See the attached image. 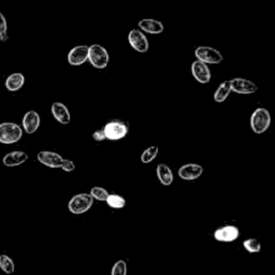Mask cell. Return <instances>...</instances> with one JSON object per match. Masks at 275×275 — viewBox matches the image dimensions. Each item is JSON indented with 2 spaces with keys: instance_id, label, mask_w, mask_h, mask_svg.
I'll list each match as a JSON object with an SVG mask.
<instances>
[{
  "instance_id": "1",
  "label": "cell",
  "mask_w": 275,
  "mask_h": 275,
  "mask_svg": "<svg viewBox=\"0 0 275 275\" xmlns=\"http://www.w3.org/2000/svg\"><path fill=\"white\" fill-rule=\"evenodd\" d=\"M23 137V130L20 125L15 123L0 124V143L13 144L19 142Z\"/></svg>"
},
{
  "instance_id": "2",
  "label": "cell",
  "mask_w": 275,
  "mask_h": 275,
  "mask_svg": "<svg viewBox=\"0 0 275 275\" xmlns=\"http://www.w3.org/2000/svg\"><path fill=\"white\" fill-rule=\"evenodd\" d=\"M271 125V115L270 112L264 107H258L251 116V127L257 135L268 130Z\"/></svg>"
},
{
  "instance_id": "3",
  "label": "cell",
  "mask_w": 275,
  "mask_h": 275,
  "mask_svg": "<svg viewBox=\"0 0 275 275\" xmlns=\"http://www.w3.org/2000/svg\"><path fill=\"white\" fill-rule=\"evenodd\" d=\"M96 69H104L109 64L110 56L106 48L100 44H91L88 46V60Z\"/></svg>"
},
{
  "instance_id": "4",
  "label": "cell",
  "mask_w": 275,
  "mask_h": 275,
  "mask_svg": "<svg viewBox=\"0 0 275 275\" xmlns=\"http://www.w3.org/2000/svg\"><path fill=\"white\" fill-rule=\"evenodd\" d=\"M102 130L104 132L105 139L111 140V141H118L127 136L129 128L126 123L114 120L106 123Z\"/></svg>"
},
{
  "instance_id": "5",
  "label": "cell",
  "mask_w": 275,
  "mask_h": 275,
  "mask_svg": "<svg viewBox=\"0 0 275 275\" xmlns=\"http://www.w3.org/2000/svg\"><path fill=\"white\" fill-rule=\"evenodd\" d=\"M94 203V198L89 194H79L70 199L68 203V209L72 214L86 213Z\"/></svg>"
},
{
  "instance_id": "6",
  "label": "cell",
  "mask_w": 275,
  "mask_h": 275,
  "mask_svg": "<svg viewBox=\"0 0 275 275\" xmlns=\"http://www.w3.org/2000/svg\"><path fill=\"white\" fill-rule=\"evenodd\" d=\"M195 56L197 57V60L202 62L206 65L212 64V65H217L221 64L224 60V57L222 53L214 47L211 46H198L195 51Z\"/></svg>"
},
{
  "instance_id": "7",
  "label": "cell",
  "mask_w": 275,
  "mask_h": 275,
  "mask_svg": "<svg viewBox=\"0 0 275 275\" xmlns=\"http://www.w3.org/2000/svg\"><path fill=\"white\" fill-rule=\"evenodd\" d=\"M128 41L129 44L133 49H136L139 53H146L148 51V40L144 33L139 29H131L128 33Z\"/></svg>"
},
{
  "instance_id": "8",
  "label": "cell",
  "mask_w": 275,
  "mask_h": 275,
  "mask_svg": "<svg viewBox=\"0 0 275 275\" xmlns=\"http://www.w3.org/2000/svg\"><path fill=\"white\" fill-rule=\"evenodd\" d=\"M230 85L232 91L241 95H251L258 90V86L254 82L243 78H236L230 80Z\"/></svg>"
},
{
  "instance_id": "9",
  "label": "cell",
  "mask_w": 275,
  "mask_h": 275,
  "mask_svg": "<svg viewBox=\"0 0 275 275\" xmlns=\"http://www.w3.org/2000/svg\"><path fill=\"white\" fill-rule=\"evenodd\" d=\"M240 236V230L238 227L228 225L218 229H216L214 232V239L218 242H233Z\"/></svg>"
},
{
  "instance_id": "10",
  "label": "cell",
  "mask_w": 275,
  "mask_h": 275,
  "mask_svg": "<svg viewBox=\"0 0 275 275\" xmlns=\"http://www.w3.org/2000/svg\"><path fill=\"white\" fill-rule=\"evenodd\" d=\"M191 73H193L195 80L201 84H206L211 81L210 68L206 64L200 61H195L191 65Z\"/></svg>"
},
{
  "instance_id": "11",
  "label": "cell",
  "mask_w": 275,
  "mask_h": 275,
  "mask_svg": "<svg viewBox=\"0 0 275 275\" xmlns=\"http://www.w3.org/2000/svg\"><path fill=\"white\" fill-rule=\"evenodd\" d=\"M179 177L185 181H194L202 176L203 168L198 163H187L179 169Z\"/></svg>"
},
{
  "instance_id": "12",
  "label": "cell",
  "mask_w": 275,
  "mask_h": 275,
  "mask_svg": "<svg viewBox=\"0 0 275 275\" xmlns=\"http://www.w3.org/2000/svg\"><path fill=\"white\" fill-rule=\"evenodd\" d=\"M38 160L42 164L48 167V168L57 169L61 168L64 158L55 152H48V151H42L38 153Z\"/></svg>"
},
{
  "instance_id": "13",
  "label": "cell",
  "mask_w": 275,
  "mask_h": 275,
  "mask_svg": "<svg viewBox=\"0 0 275 275\" xmlns=\"http://www.w3.org/2000/svg\"><path fill=\"white\" fill-rule=\"evenodd\" d=\"M88 60V45L74 46L68 54V63L71 66H81Z\"/></svg>"
},
{
  "instance_id": "14",
  "label": "cell",
  "mask_w": 275,
  "mask_h": 275,
  "mask_svg": "<svg viewBox=\"0 0 275 275\" xmlns=\"http://www.w3.org/2000/svg\"><path fill=\"white\" fill-rule=\"evenodd\" d=\"M40 115L33 110L28 111L23 118V128L28 135L35 133L40 126Z\"/></svg>"
},
{
  "instance_id": "15",
  "label": "cell",
  "mask_w": 275,
  "mask_h": 275,
  "mask_svg": "<svg viewBox=\"0 0 275 275\" xmlns=\"http://www.w3.org/2000/svg\"><path fill=\"white\" fill-rule=\"evenodd\" d=\"M52 114L55 120L63 125H68L71 121L70 112L63 102H54L51 107Z\"/></svg>"
},
{
  "instance_id": "16",
  "label": "cell",
  "mask_w": 275,
  "mask_h": 275,
  "mask_svg": "<svg viewBox=\"0 0 275 275\" xmlns=\"http://www.w3.org/2000/svg\"><path fill=\"white\" fill-rule=\"evenodd\" d=\"M138 26L140 29H142L146 33H151V35H159L163 32L164 27L163 24L160 21L153 20V19H143L138 23Z\"/></svg>"
},
{
  "instance_id": "17",
  "label": "cell",
  "mask_w": 275,
  "mask_h": 275,
  "mask_svg": "<svg viewBox=\"0 0 275 275\" xmlns=\"http://www.w3.org/2000/svg\"><path fill=\"white\" fill-rule=\"evenodd\" d=\"M27 159H28V155L26 153L22 151H16V152H12L5 155L3 163L6 167H8V168H13V167L24 163Z\"/></svg>"
},
{
  "instance_id": "18",
  "label": "cell",
  "mask_w": 275,
  "mask_h": 275,
  "mask_svg": "<svg viewBox=\"0 0 275 275\" xmlns=\"http://www.w3.org/2000/svg\"><path fill=\"white\" fill-rule=\"evenodd\" d=\"M157 177L163 186H170L173 182V172L169 166L159 163L157 166Z\"/></svg>"
},
{
  "instance_id": "19",
  "label": "cell",
  "mask_w": 275,
  "mask_h": 275,
  "mask_svg": "<svg viewBox=\"0 0 275 275\" xmlns=\"http://www.w3.org/2000/svg\"><path fill=\"white\" fill-rule=\"evenodd\" d=\"M24 83H25L24 74L16 72V73L10 74V76L7 78L6 87L10 91H18L24 86Z\"/></svg>"
},
{
  "instance_id": "20",
  "label": "cell",
  "mask_w": 275,
  "mask_h": 275,
  "mask_svg": "<svg viewBox=\"0 0 275 275\" xmlns=\"http://www.w3.org/2000/svg\"><path fill=\"white\" fill-rule=\"evenodd\" d=\"M231 85H230V81H225L222 84L218 86V88L216 89L214 93V100L216 102H224L226 100L230 93H231Z\"/></svg>"
},
{
  "instance_id": "21",
  "label": "cell",
  "mask_w": 275,
  "mask_h": 275,
  "mask_svg": "<svg viewBox=\"0 0 275 275\" xmlns=\"http://www.w3.org/2000/svg\"><path fill=\"white\" fill-rule=\"evenodd\" d=\"M105 202L110 207H112V209H116V210L123 209V207L126 205V200H125L122 196L116 195V194H109V196H107L105 200Z\"/></svg>"
},
{
  "instance_id": "22",
  "label": "cell",
  "mask_w": 275,
  "mask_h": 275,
  "mask_svg": "<svg viewBox=\"0 0 275 275\" xmlns=\"http://www.w3.org/2000/svg\"><path fill=\"white\" fill-rule=\"evenodd\" d=\"M158 152H159V148H158V146H156V145L147 147L145 151L142 153V155H141V161H142L143 163L152 162L157 157Z\"/></svg>"
},
{
  "instance_id": "23",
  "label": "cell",
  "mask_w": 275,
  "mask_h": 275,
  "mask_svg": "<svg viewBox=\"0 0 275 275\" xmlns=\"http://www.w3.org/2000/svg\"><path fill=\"white\" fill-rule=\"evenodd\" d=\"M0 269L7 274H11L14 272L15 265L9 256L0 255Z\"/></svg>"
},
{
  "instance_id": "24",
  "label": "cell",
  "mask_w": 275,
  "mask_h": 275,
  "mask_svg": "<svg viewBox=\"0 0 275 275\" xmlns=\"http://www.w3.org/2000/svg\"><path fill=\"white\" fill-rule=\"evenodd\" d=\"M243 246L248 253L256 254L261 251V244L257 239H247L243 242Z\"/></svg>"
},
{
  "instance_id": "25",
  "label": "cell",
  "mask_w": 275,
  "mask_h": 275,
  "mask_svg": "<svg viewBox=\"0 0 275 275\" xmlns=\"http://www.w3.org/2000/svg\"><path fill=\"white\" fill-rule=\"evenodd\" d=\"M91 197H93L94 199L98 200V201H105L107 196H109V191H107L105 188L103 187H99V186H96V187H93L90 190V194H89Z\"/></svg>"
},
{
  "instance_id": "26",
  "label": "cell",
  "mask_w": 275,
  "mask_h": 275,
  "mask_svg": "<svg viewBox=\"0 0 275 275\" xmlns=\"http://www.w3.org/2000/svg\"><path fill=\"white\" fill-rule=\"evenodd\" d=\"M111 275H127V263L124 260L116 261L113 265Z\"/></svg>"
},
{
  "instance_id": "27",
  "label": "cell",
  "mask_w": 275,
  "mask_h": 275,
  "mask_svg": "<svg viewBox=\"0 0 275 275\" xmlns=\"http://www.w3.org/2000/svg\"><path fill=\"white\" fill-rule=\"evenodd\" d=\"M0 39L6 41L8 39V24L5 15L0 12Z\"/></svg>"
},
{
  "instance_id": "28",
  "label": "cell",
  "mask_w": 275,
  "mask_h": 275,
  "mask_svg": "<svg viewBox=\"0 0 275 275\" xmlns=\"http://www.w3.org/2000/svg\"><path fill=\"white\" fill-rule=\"evenodd\" d=\"M61 168L66 171V172H72L74 169H76V164L70 159H64Z\"/></svg>"
},
{
  "instance_id": "29",
  "label": "cell",
  "mask_w": 275,
  "mask_h": 275,
  "mask_svg": "<svg viewBox=\"0 0 275 275\" xmlns=\"http://www.w3.org/2000/svg\"><path fill=\"white\" fill-rule=\"evenodd\" d=\"M93 139L95 141H97V142H102L103 140H105V136H104V132L102 129L100 130H96L94 133H93Z\"/></svg>"
}]
</instances>
